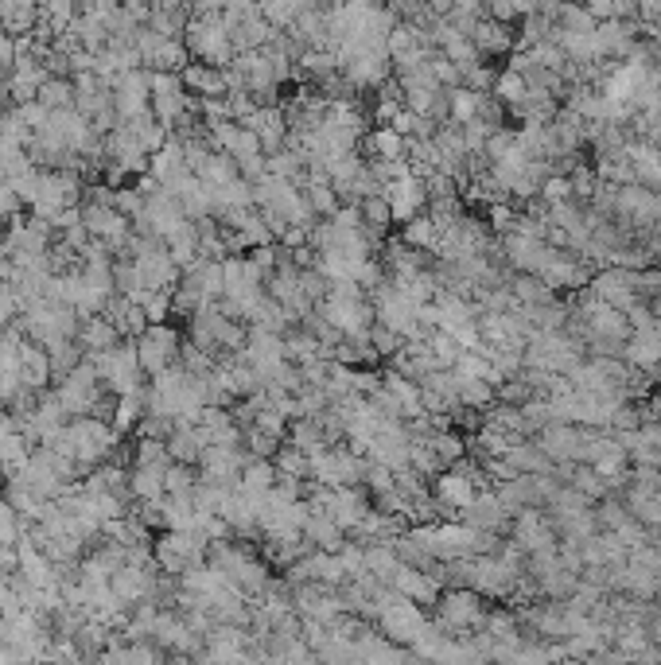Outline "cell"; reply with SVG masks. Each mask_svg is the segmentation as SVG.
Here are the masks:
<instances>
[{
  "instance_id": "d6986e66",
  "label": "cell",
  "mask_w": 661,
  "mask_h": 665,
  "mask_svg": "<svg viewBox=\"0 0 661 665\" xmlns=\"http://www.w3.org/2000/svg\"><path fill=\"white\" fill-rule=\"evenodd\" d=\"M401 242L420 249V253H424V249H432V253H436V249H440V222H436L432 214H424V210H420V214H413V218L405 222Z\"/></svg>"
},
{
  "instance_id": "f546056e",
  "label": "cell",
  "mask_w": 661,
  "mask_h": 665,
  "mask_svg": "<svg viewBox=\"0 0 661 665\" xmlns=\"http://www.w3.org/2000/svg\"><path fill=\"white\" fill-rule=\"evenodd\" d=\"M144 312L152 323H164L168 315H172V292H152L148 300H144Z\"/></svg>"
},
{
  "instance_id": "cb8c5ba5",
  "label": "cell",
  "mask_w": 661,
  "mask_h": 665,
  "mask_svg": "<svg viewBox=\"0 0 661 665\" xmlns=\"http://www.w3.org/2000/svg\"><path fill=\"white\" fill-rule=\"evenodd\" d=\"M187 20H191V12H187V8H152L148 28H152V32H160L164 39H183V32H187Z\"/></svg>"
},
{
  "instance_id": "f1b7e54d",
  "label": "cell",
  "mask_w": 661,
  "mask_h": 665,
  "mask_svg": "<svg viewBox=\"0 0 661 665\" xmlns=\"http://www.w3.org/2000/svg\"><path fill=\"white\" fill-rule=\"evenodd\" d=\"M113 207L121 210L125 218H137V214H144V195L137 187H117L113 191Z\"/></svg>"
},
{
  "instance_id": "836d02e7",
  "label": "cell",
  "mask_w": 661,
  "mask_h": 665,
  "mask_svg": "<svg viewBox=\"0 0 661 665\" xmlns=\"http://www.w3.org/2000/svg\"><path fill=\"white\" fill-rule=\"evenodd\" d=\"M152 8H187V0H152Z\"/></svg>"
},
{
  "instance_id": "30bf717a",
  "label": "cell",
  "mask_w": 661,
  "mask_h": 665,
  "mask_svg": "<svg viewBox=\"0 0 661 665\" xmlns=\"http://www.w3.org/2000/svg\"><path fill=\"white\" fill-rule=\"evenodd\" d=\"M242 125L245 129H253V133L261 137L265 156L280 152V148H284V140H288V113H284V105H257Z\"/></svg>"
},
{
  "instance_id": "ba28073f",
  "label": "cell",
  "mask_w": 661,
  "mask_h": 665,
  "mask_svg": "<svg viewBox=\"0 0 661 665\" xmlns=\"http://www.w3.org/2000/svg\"><path fill=\"white\" fill-rule=\"evenodd\" d=\"M389 588L397 595H405V599H413V603H420V607H432V603L440 599V576L401 560V564L393 568V576H389Z\"/></svg>"
},
{
  "instance_id": "7a4b0ae2",
  "label": "cell",
  "mask_w": 661,
  "mask_h": 665,
  "mask_svg": "<svg viewBox=\"0 0 661 665\" xmlns=\"http://www.w3.org/2000/svg\"><path fill=\"white\" fill-rule=\"evenodd\" d=\"M90 358V354H86ZM94 366H98V378H102L105 393L121 397V393H133L144 385V370H140V358H137V339H121L113 350H102L94 354Z\"/></svg>"
},
{
  "instance_id": "4dcf8cb0",
  "label": "cell",
  "mask_w": 661,
  "mask_h": 665,
  "mask_svg": "<svg viewBox=\"0 0 661 665\" xmlns=\"http://www.w3.org/2000/svg\"><path fill=\"white\" fill-rule=\"evenodd\" d=\"M16 109H20V117H24V121H28V129H43V125H47V121H51V109H47V105L39 102V98H35V102H24V105H16Z\"/></svg>"
},
{
  "instance_id": "d4e9b609",
  "label": "cell",
  "mask_w": 661,
  "mask_h": 665,
  "mask_svg": "<svg viewBox=\"0 0 661 665\" xmlns=\"http://www.w3.org/2000/svg\"><path fill=\"white\" fill-rule=\"evenodd\" d=\"M199 483V467L195 463H168V471H164V494H191Z\"/></svg>"
},
{
  "instance_id": "1f68e13d",
  "label": "cell",
  "mask_w": 661,
  "mask_h": 665,
  "mask_svg": "<svg viewBox=\"0 0 661 665\" xmlns=\"http://www.w3.org/2000/svg\"><path fill=\"white\" fill-rule=\"evenodd\" d=\"M222 12L245 20V16H257V12H261V0H222Z\"/></svg>"
},
{
  "instance_id": "7c38bea8",
  "label": "cell",
  "mask_w": 661,
  "mask_h": 665,
  "mask_svg": "<svg viewBox=\"0 0 661 665\" xmlns=\"http://www.w3.org/2000/svg\"><path fill=\"white\" fill-rule=\"evenodd\" d=\"M78 347H82V354H102V350H113L117 343H121V331H117V323L109 319L105 312H94L86 315L82 323H78Z\"/></svg>"
},
{
  "instance_id": "6da1fadb",
  "label": "cell",
  "mask_w": 661,
  "mask_h": 665,
  "mask_svg": "<svg viewBox=\"0 0 661 665\" xmlns=\"http://www.w3.org/2000/svg\"><path fill=\"white\" fill-rule=\"evenodd\" d=\"M183 43H187L191 59H199V63H210V67L234 63V43H230V28L222 24V12L218 16H191Z\"/></svg>"
},
{
  "instance_id": "ac0fdd59",
  "label": "cell",
  "mask_w": 661,
  "mask_h": 665,
  "mask_svg": "<svg viewBox=\"0 0 661 665\" xmlns=\"http://www.w3.org/2000/svg\"><path fill=\"white\" fill-rule=\"evenodd\" d=\"M164 471L160 463H133L129 467V490H133V502L140 498H164Z\"/></svg>"
},
{
  "instance_id": "4316f807",
  "label": "cell",
  "mask_w": 661,
  "mask_h": 665,
  "mask_svg": "<svg viewBox=\"0 0 661 665\" xmlns=\"http://www.w3.org/2000/svg\"><path fill=\"white\" fill-rule=\"evenodd\" d=\"M277 444H280L277 436H269V432H261V428H253V424H245V428H242L245 455H269V459H273Z\"/></svg>"
},
{
  "instance_id": "d6a6232c",
  "label": "cell",
  "mask_w": 661,
  "mask_h": 665,
  "mask_svg": "<svg viewBox=\"0 0 661 665\" xmlns=\"http://www.w3.org/2000/svg\"><path fill=\"white\" fill-rule=\"evenodd\" d=\"M20 572V545H0V576Z\"/></svg>"
},
{
  "instance_id": "ffe728a7",
  "label": "cell",
  "mask_w": 661,
  "mask_h": 665,
  "mask_svg": "<svg viewBox=\"0 0 661 665\" xmlns=\"http://www.w3.org/2000/svg\"><path fill=\"white\" fill-rule=\"evenodd\" d=\"M358 214H362V226L382 242V234L393 226V207H389V199H385L382 191H374V195H362L358 199Z\"/></svg>"
},
{
  "instance_id": "2e32d148",
  "label": "cell",
  "mask_w": 661,
  "mask_h": 665,
  "mask_svg": "<svg viewBox=\"0 0 661 665\" xmlns=\"http://www.w3.org/2000/svg\"><path fill=\"white\" fill-rule=\"evenodd\" d=\"M207 448V440H203V432H199V424H175L172 436H168V452H172L175 463H195L199 467V455Z\"/></svg>"
},
{
  "instance_id": "9c48e42d",
  "label": "cell",
  "mask_w": 661,
  "mask_h": 665,
  "mask_svg": "<svg viewBox=\"0 0 661 665\" xmlns=\"http://www.w3.org/2000/svg\"><path fill=\"white\" fill-rule=\"evenodd\" d=\"M382 195L389 199V207H393V222H409L413 214H420V210L428 207V183H424L417 172L385 183Z\"/></svg>"
},
{
  "instance_id": "8fae6325",
  "label": "cell",
  "mask_w": 661,
  "mask_h": 665,
  "mask_svg": "<svg viewBox=\"0 0 661 665\" xmlns=\"http://www.w3.org/2000/svg\"><path fill=\"white\" fill-rule=\"evenodd\" d=\"M179 78H183V86H187L191 98H226V94H230V86H226V67H210V63L191 59L187 67L179 70Z\"/></svg>"
},
{
  "instance_id": "9a60e30c",
  "label": "cell",
  "mask_w": 661,
  "mask_h": 665,
  "mask_svg": "<svg viewBox=\"0 0 661 665\" xmlns=\"http://www.w3.org/2000/svg\"><path fill=\"white\" fill-rule=\"evenodd\" d=\"M39 24V0H0V28L8 35H32Z\"/></svg>"
},
{
  "instance_id": "3957f363",
  "label": "cell",
  "mask_w": 661,
  "mask_h": 665,
  "mask_svg": "<svg viewBox=\"0 0 661 665\" xmlns=\"http://www.w3.org/2000/svg\"><path fill=\"white\" fill-rule=\"evenodd\" d=\"M179 347H183V335L175 331L172 323H148V331L137 339L140 370H144L148 378L164 374L168 366L179 362Z\"/></svg>"
},
{
  "instance_id": "e575fe53",
  "label": "cell",
  "mask_w": 661,
  "mask_h": 665,
  "mask_svg": "<svg viewBox=\"0 0 661 665\" xmlns=\"http://www.w3.org/2000/svg\"><path fill=\"white\" fill-rule=\"evenodd\" d=\"M654 595H658V599H661V576H658V588H654Z\"/></svg>"
},
{
  "instance_id": "7402d4cb",
  "label": "cell",
  "mask_w": 661,
  "mask_h": 665,
  "mask_svg": "<svg viewBox=\"0 0 661 665\" xmlns=\"http://www.w3.org/2000/svg\"><path fill=\"white\" fill-rule=\"evenodd\" d=\"M187 63H191V51H187V43H183V39H160V43H156V51L148 55V63H144V67L148 70H172V74H179Z\"/></svg>"
},
{
  "instance_id": "4fadbf2b",
  "label": "cell",
  "mask_w": 661,
  "mask_h": 665,
  "mask_svg": "<svg viewBox=\"0 0 661 665\" xmlns=\"http://www.w3.org/2000/svg\"><path fill=\"white\" fill-rule=\"evenodd\" d=\"M144 413H148V385H140L133 393H121V397L113 401L109 424H113L121 436H129V432H137V424L144 420Z\"/></svg>"
},
{
  "instance_id": "44dd1931",
  "label": "cell",
  "mask_w": 661,
  "mask_h": 665,
  "mask_svg": "<svg viewBox=\"0 0 661 665\" xmlns=\"http://www.w3.org/2000/svg\"><path fill=\"white\" fill-rule=\"evenodd\" d=\"M366 148H370L374 160H405L409 137H401L393 125H378V129L370 133V140H366Z\"/></svg>"
},
{
  "instance_id": "603a6c76",
  "label": "cell",
  "mask_w": 661,
  "mask_h": 665,
  "mask_svg": "<svg viewBox=\"0 0 661 665\" xmlns=\"http://www.w3.org/2000/svg\"><path fill=\"white\" fill-rule=\"evenodd\" d=\"M39 102L47 105V109H74V102H78L74 78H70V74H51V78L39 86Z\"/></svg>"
},
{
  "instance_id": "484cf974",
  "label": "cell",
  "mask_w": 661,
  "mask_h": 665,
  "mask_svg": "<svg viewBox=\"0 0 661 665\" xmlns=\"http://www.w3.org/2000/svg\"><path fill=\"white\" fill-rule=\"evenodd\" d=\"M494 90H498V98L506 105H522V98L529 94V78H525L522 70H506V74L494 82Z\"/></svg>"
},
{
  "instance_id": "277c9868",
  "label": "cell",
  "mask_w": 661,
  "mask_h": 665,
  "mask_svg": "<svg viewBox=\"0 0 661 665\" xmlns=\"http://www.w3.org/2000/svg\"><path fill=\"white\" fill-rule=\"evenodd\" d=\"M436 607H440V627L444 630H467V627H483L487 623V607H483V592H475V588H463V592H440L436 599Z\"/></svg>"
},
{
  "instance_id": "52a82bcc",
  "label": "cell",
  "mask_w": 661,
  "mask_h": 665,
  "mask_svg": "<svg viewBox=\"0 0 661 665\" xmlns=\"http://www.w3.org/2000/svg\"><path fill=\"white\" fill-rule=\"evenodd\" d=\"M113 109H117L121 121H133L140 113H148L152 109V70H125L113 86Z\"/></svg>"
},
{
  "instance_id": "83f0119b",
  "label": "cell",
  "mask_w": 661,
  "mask_h": 665,
  "mask_svg": "<svg viewBox=\"0 0 661 665\" xmlns=\"http://www.w3.org/2000/svg\"><path fill=\"white\" fill-rule=\"evenodd\" d=\"M541 199H545L549 207L568 203V199H572V179H568V175H549V179L541 183Z\"/></svg>"
},
{
  "instance_id": "5bb4252c",
  "label": "cell",
  "mask_w": 661,
  "mask_h": 665,
  "mask_svg": "<svg viewBox=\"0 0 661 665\" xmlns=\"http://www.w3.org/2000/svg\"><path fill=\"white\" fill-rule=\"evenodd\" d=\"M304 537L312 541V549H323V553H339L343 545H347V529L335 522V518H327V514H319L312 510V518L304 525Z\"/></svg>"
},
{
  "instance_id": "e0dca14e",
  "label": "cell",
  "mask_w": 661,
  "mask_h": 665,
  "mask_svg": "<svg viewBox=\"0 0 661 665\" xmlns=\"http://www.w3.org/2000/svg\"><path fill=\"white\" fill-rule=\"evenodd\" d=\"M273 483H277V463H273L269 455H245L238 487H242L245 494H265Z\"/></svg>"
},
{
  "instance_id": "5b68a950",
  "label": "cell",
  "mask_w": 661,
  "mask_h": 665,
  "mask_svg": "<svg viewBox=\"0 0 661 665\" xmlns=\"http://www.w3.org/2000/svg\"><path fill=\"white\" fill-rule=\"evenodd\" d=\"M479 471L475 467H463V459L452 463V467H444V475L436 479V506L440 510H467L475 498H479Z\"/></svg>"
},
{
  "instance_id": "8992f818",
  "label": "cell",
  "mask_w": 661,
  "mask_h": 665,
  "mask_svg": "<svg viewBox=\"0 0 661 665\" xmlns=\"http://www.w3.org/2000/svg\"><path fill=\"white\" fill-rule=\"evenodd\" d=\"M242 358L265 378V382H273L280 370L288 366V354H284V335L277 331H261V327H249V339H245L242 347Z\"/></svg>"
}]
</instances>
